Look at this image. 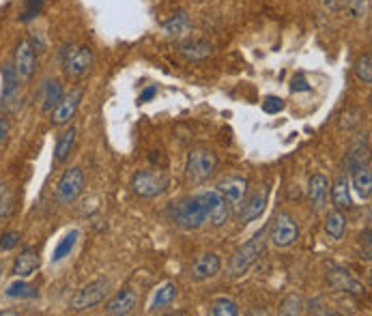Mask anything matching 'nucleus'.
Listing matches in <instances>:
<instances>
[{
  "label": "nucleus",
  "mask_w": 372,
  "mask_h": 316,
  "mask_svg": "<svg viewBox=\"0 0 372 316\" xmlns=\"http://www.w3.org/2000/svg\"><path fill=\"white\" fill-rule=\"evenodd\" d=\"M248 187H250V183L245 176H226L215 185V189L224 196L232 209H241L245 196H248Z\"/></svg>",
  "instance_id": "obj_11"
},
{
  "label": "nucleus",
  "mask_w": 372,
  "mask_h": 316,
  "mask_svg": "<svg viewBox=\"0 0 372 316\" xmlns=\"http://www.w3.org/2000/svg\"><path fill=\"white\" fill-rule=\"evenodd\" d=\"M263 110H265L267 114H278V112L284 110V99L274 97V95L265 97V101H263Z\"/></svg>",
  "instance_id": "obj_37"
},
{
  "label": "nucleus",
  "mask_w": 372,
  "mask_h": 316,
  "mask_svg": "<svg viewBox=\"0 0 372 316\" xmlns=\"http://www.w3.org/2000/svg\"><path fill=\"white\" fill-rule=\"evenodd\" d=\"M37 269H39V252L35 248H24L16 259V263H13L11 274L16 278H28L33 276Z\"/></svg>",
  "instance_id": "obj_18"
},
{
  "label": "nucleus",
  "mask_w": 372,
  "mask_h": 316,
  "mask_svg": "<svg viewBox=\"0 0 372 316\" xmlns=\"http://www.w3.org/2000/svg\"><path fill=\"white\" fill-rule=\"evenodd\" d=\"M170 179L168 174H163L161 170H138L131 179V189L140 198H157L163 192L168 189Z\"/></svg>",
  "instance_id": "obj_5"
},
{
  "label": "nucleus",
  "mask_w": 372,
  "mask_h": 316,
  "mask_svg": "<svg viewBox=\"0 0 372 316\" xmlns=\"http://www.w3.org/2000/svg\"><path fill=\"white\" fill-rule=\"evenodd\" d=\"M362 243H364V250H362V259L366 263H370L372 259V250H370V226H366V231L362 235Z\"/></svg>",
  "instance_id": "obj_40"
},
{
  "label": "nucleus",
  "mask_w": 372,
  "mask_h": 316,
  "mask_svg": "<svg viewBox=\"0 0 372 316\" xmlns=\"http://www.w3.org/2000/svg\"><path fill=\"white\" fill-rule=\"evenodd\" d=\"M7 135H9V120L0 118V146L7 142Z\"/></svg>",
  "instance_id": "obj_43"
},
{
  "label": "nucleus",
  "mask_w": 372,
  "mask_h": 316,
  "mask_svg": "<svg viewBox=\"0 0 372 316\" xmlns=\"http://www.w3.org/2000/svg\"><path fill=\"white\" fill-rule=\"evenodd\" d=\"M267 196H269V189L263 187L258 192H254L250 196V198L243 200V209H241V213H239V222L241 224H250V222H254L258 220L263 213H265V207H267Z\"/></svg>",
  "instance_id": "obj_16"
},
{
  "label": "nucleus",
  "mask_w": 372,
  "mask_h": 316,
  "mask_svg": "<svg viewBox=\"0 0 372 316\" xmlns=\"http://www.w3.org/2000/svg\"><path fill=\"white\" fill-rule=\"evenodd\" d=\"M265 248H267V228H261L250 241H245L243 246H239L232 252L228 267H226L228 276L239 278V276L248 274L250 267L265 254Z\"/></svg>",
  "instance_id": "obj_1"
},
{
  "label": "nucleus",
  "mask_w": 372,
  "mask_h": 316,
  "mask_svg": "<svg viewBox=\"0 0 372 316\" xmlns=\"http://www.w3.org/2000/svg\"><path fill=\"white\" fill-rule=\"evenodd\" d=\"M80 101H82V88H73L71 93L63 95V99L58 101V105L52 110V125L71 123V118L78 112Z\"/></svg>",
  "instance_id": "obj_13"
},
{
  "label": "nucleus",
  "mask_w": 372,
  "mask_h": 316,
  "mask_svg": "<svg viewBox=\"0 0 372 316\" xmlns=\"http://www.w3.org/2000/svg\"><path fill=\"white\" fill-rule=\"evenodd\" d=\"M302 312H304V304L302 299L295 295H291L284 304H282V310H280V314H302Z\"/></svg>",
  "instance_id": "obj_36"
},
{
  "label": "nucleus",
  "mask_w": 372,
  "mask_h": 316,
  "mask_svg": "<svg viewBox=\"0 0 372 316\" xmlns=\"http://www.w3.org/2000/svg\"><path fill=\"white\" fill-rule=\"evenodd\" d=\"M323 3L330 11H345L347 5H349V0H323Z\"/></svg>",
  "instance_id": "obj_41"
},
{
  "label": "nucleus",
  "mask_w": 372,
  "mask_h": 316,
  "mask_svg": "<svg viewBox=\"0 0 372 316\" xmlns=\"http://www.w3.org/2000/svg\"><path fill=\"white\" fill-rule=\"evenodd\" d=\"M136 308V293L131 289H121L108 304H106V314L110 316H125Z\"/></svg>",
  "instance_id": "obj_21"
},
{
  "label": "nucleus",
  "mask_w": 372,
  "mask_h": 316,
  "mask_svg": "<svg viewBox=\"0 0 372 316\" xmlns=\"http://www.w3.org/2000/svg\"><path fill=\"white\" fill-rule=\"evenodd\" d=\"M310 84H308V80L304 78V75H297V78H293V82H291V90L293 93H310Z\"/></svg>",
  "instance_id": "obj_39"
},
{
  "label": "nucleus",
  "mask_w": 372,
  "mask_h": 316,
  "mask_svg": "<svg viewBox=\"0 0 372 316\" xmlns=\"http://www.w3.org/2000/svg\"><path fill=\"white\" fill-rule=\"evenodd\" d=\"M217 170V155L207 146H194L187 153V163H185V176L187 183L191 185H202L207 183L213 172Z\"/></svg>",
  "instance_id": "obj_2"
},
{
  "label": "nucleus",
  "mask_w": 372,
  "mask_h": 316,
  "mask_svg": "<svg viewBox=\"0 0 372 316\" xmlns=\"http://www.w3.org/2000/svg\"><path fill=\"white\" fill-rule=\"evenodd\" d=\"M345 13L353 20H362L368 13V0H349V5L345 9Z\"/></svg>",
  "instance_id": "obj_34"
},
{
  "label": "nucleus",
  "mask_w": 372,
  "mask_h": 316,
  "mask_svg": "<svg viewBox=\"0 0 372 316\" xmlns=\"http://www.w3.org/2000/svg\"><path fill=\"white\" fill-rule=\"evenodd\" d=\"M82 192H84V172L78 166H73V168L65 170L63 176L58 179L54 196L58 205H73L82 196Z\"/></svg>",
  "instance_id": "obj_8"
},
{
  "label": "nucleus",
  "mask_w": 372,
  "mask_h": 316,
  "mask_svg": "<svg viewBox=\"0 0 372 316\" xmlns=\"http://www.w3.org/2000/svg\"><path fill=\"white\" fill-rule=\"evenodd\" d=\"M76 138H78L76 127H67L61 135H58L56 146H54V163H65L69 159L73 146H76Z\"/></svg>",
  "instance_id": "obj_22"
},
{
  "label": "nucleus",
  "mask_w": 372,
  "mask_h": 316,
  "mask_svg": "<svg viewBox=\"0 0 372 316\" xmlns=\"http://www.w3.org/2000/svg\"><path fill=\"white\" fill-rule=\"evenodd\" d=\"M360 120H362V112L360 110H349V112L342 114L338 127L340 129H353L355 125H360Z\"/></svg>",
  "instance_id": "obj_35"
},
{
  "label": "nucleus",
  "mask_w": 372,
  "mask_h": 316,
  "mask_svg": "<svg viewBox=\"0 0 372 316\" xmlns=\"http://www.w3.org/2000/svg\"><path fill=\"white\" fill-rule=\"evenodd\" d=\"M308 196L315 205V211H325L327 198H330V181L325 174H312L308 181Z\"/></svg>",
  "instance_id": "obj_17"
},
{
  "label": "nucleus",
  "mask_w": 372,
  "mask_h": 316,
  "mask_svg": "<svg viewBox=\"0 0 372 316\" xmlns=\"http://www.w3.org/2000/svg\"><path fill=\"white\" fill-rule=\"evenodd\" d=\"M161 33L170 39H181L191 33V20L185 11H176L170 20L161 24Z\"/></svg>",
  "instance_id": "obj_20"
},
{
  "label": "nucleus",
  "mask_w": 372,
  "mask_h": 316,
  "mask_svg": "<svg viewBox=\"0 0 372 316\" xmlns=\"http://www.w3.org/2000/svg\"><path fill=\"white\" fill-rule=\"evenodd\" d=\"M63 84L61 80H46L39 88V101H41V112H52L58 101L63 99Z\"/></svg>",
  "instance_id": "obj_19"
},
{
  "label": "nucleus",
  "mask_w": 372,
  "mask_h": 316,
  "mask_svg": "<svg viewBox=\"0 0 372 316\" xmlns=\"http://www.w3.org/2000/svg\"><path fill=\"white\" fill-rule=\"evenodd\" d=\"M0 276H3V265H0Z\"/></svg>",
  "instance_id": "obj_45"
},
{
  "label": "nucleus",
  "mask_w": 372,
  "mask_h": 316,
  "mask_svg": "<svg viewBox=\"0 0 372 316\" xmlns=\"http://www.w3.org/2000/svg\"><path fill=\"white\" fill-rule=\"evenodd\" d=\"M37 295H39L37 286L24 282L22 278L16 280L13 284H9L7 291H5V297H9V299H35Z\"/></svg>",
  "instance_id": "obj_28"
},
{
  "label": "nucleus",
  "mask_w": 372,
  "mask_h": 316,
  "mask_svg": "<svg viewBox=\"0 0 372 316\" xmlns=\"http://www.w3.org/2000/svg\"><path fill=\"white\" fill-rule=\"evenodd\" d=\"M327 282H330V286L338 293H347V295H355V297L366 295V286L357 278H353V274L345 267H338V265L327 267Z\"/></svg>",
  "instance_id": "obj_10"
},
{
  "label": "nucleus",
  "mask_w": 372,
  "mask_h": 316,
  "mask_svg": "<svg viewBox=\"0 0 372 316\" xmlns=\"http://www.w3.org/2000/svg\"><path fill=\"white\" fill-rule=\"evenodd\" d=\"M347 233V218L342 215V211L338 209H332L327 211L325 215V235L330 237L332 241H340Z\"/></svg>",
  "instance_id": "obj_23"
},
{
  "label": "nucleus",
  "mask_w": 372,
  "mask_h": 316,
  "mask_svg": "<svg viewBox=\"0 0 372 316\" xmlns=\"http://www.w3.org/2000/svg\"><path fill=\"white\" fill-rule=\"evenodd\" d=\"M178 52L189 63H198V60H207L213 54V43L207 39H185L178 43Z\"/></svg>",
  "instance_id": "obj_15"
},
{
  "label": "nucleus",
  "mask_w": 372,
  "mask_h": 316,
  "mask_svg": "<svg viewBox=\"0 0 372 316\" xmlns=\"http://www.w3.org/2000/svg\"><path fill=\"white\" fill-rule=\"evenodd\" d=\"M351 181H353V189L357 192L362 200H370L372 196V172H370V166H364V168L355 170L351 174Z\"/></svg>",
  "instance_id": "obj_25"
},
{
  "label": "nucleus",
  "mask_w": 372,
  "mask_h": 316,
  "mask_svg": "<svg viewBox=\"0 0 372 316\" xmlns=\"http://www.w3.org/2000/svg\"><path fill=\"white\" fill-rule=\"evenodd\" d=\"M13 69L20 75V80H31L37 69V54L35 48L28 39H22L16 48V56H13Z\"/></svg>",
  "instance_id": "obj_12"
},
{
  "label": "nucleus",
  "mask_w": 372,
  "mask_h": 316,
  "mask_svg": "<svg viewBox=\"0 0 372 316\" xmlns=\"http://www.w3.org/2000/svg\"><path fill=\"white\" fill-rule=\"evenodd\" d=\"M202 207H204V213H207V222H211V226L220 228V226H224L230 222V215H232V207L228 205V200L222 196L215 187L213 189H204L200 194H196Z\"/></svg>",
  "instance_id": "obj_7"
},
{
  "label": "nucleus",
  "mask_w": 372,
  "mask_h": 316,
  "mask_svg": "<svg viewBox=\"0 0 372 316\" xmlns=\"http://www.w3.org/2000/svg\"><path fill=\"white\" fill-rule=\"evenodd\" d=\"M174 299H176V286L174 282H166L163 286H159L153 301H151V312H157V310H163V308H168L174 304Z\"/></svg>",
  "instance_id": "obj_27"
},
{
  "label": "nucleus",
  "mask_w": 372,
  "mask_h": 316,
  "mask_svg": "<svg viewBox=\"0 0 372 316\" xmlns=\"http://www.w3.org/2000/svg\"><path fill=\"white\" fill-rule=\"evenodd\" d=\"M43 7H46V0H26L24 3V9L20 13V22L28 24V22H33L35 18H39Z\"/></svg>",
  "instance_id": "obj_33"
},
{
  "label": "nucleus",
  "mask_w": 372,
  "mask_h": 316,
  "mask_svg": "<svg viewBox=\"0 0 372 316\" xmlns=\"http://www.w3.org/2000/svg\"><path fill=\"white\" fill-rule=\"evenodd\" d=\"M20 90V75L13 69V65L3 67V99H11Z\"/></svg>",
  "instance_id": "obj_30"
},
{
  "label": "nucleus",
  "mask_w": 372,
  "mask_h": 316,
  "mask_svg": "<svg viewBox=\"0 0 372 316\" xmlns=\"http://www.w3.org/2000/svg\"><path fill=\"white\" fill-rule=\"evenodd\" d=\"M108 291H110V280H106V278L82 286V289L71 297V310L84 312V310H91V308L99 306L101 301L106 299Z\"/></svg>",
  "instance_id": "obj_9"
},
{
  "label": "nucleus",
  "mask_w": 372,
  "mask_h": 316,
  "mask_svg": "<svg viewBox=\"0 0 372 316\" xmlns=\"http://www.w3.org/2000/svg\"><path fill=\"white\" fill-rule=\"evenodd\" d=\"M3 194H5V183L0 181V196H3Z\"/></svg>",
  "instance_id": "obj_44"
},
{
  "label": "nucleus",
  "mask_w": 372,
  "mask_h": 316,
  "mask_svg": "<svg viewBox=\"0 0 372 316\" xmlns=\"http://www.w3.org/2000/svg\"><path fill=\"white\" fill-rule=\"evenodd\" d=\"M209 314H213V316H237V314H239V306H237L235 301L228 299V297H220L211 304Z\"/></svg>",
  "instance_id": "obj_31"
},
{
  "label": "nucleus",
  "mask_w": 372,
  "mask_h": 316,
  "mask_svg": "<svg viewBox=\"0 0 372 316\" xmlns=\"http://www.w3.org/2000/svg\"><path fill=\"white\" fill-rule=\"evenodd\" d=\"M220 269H222L220 256L213 254V252H207V254L200 256V259L194 265L189 267V280L204 282V280H209V278H215L220 274Z\"/></svg>",
  "instance_id": "obj_14"
},
{
  "label": "nucleus",
  "mask_w": 372,
  "mask_h": 316,
  "mask_svg": "<svg viewBox=\"0 0 372 316\" xmlns=\"http://www.w3.org/2000/svg\"><path fill=\"white\" fill-rule=\"evenodd\" d=\"M78 237H80L78 231H71L61 241H58V246L54 248V254H52V263H61L63 259H67V256L73 252V248H76Z\"/></svg>",
  "instance_id": "obj_29"
},
{
  "label": "nucleus",
  "mask_w": 372,
  "mask_h": 316,
  "mask_svg": "<svg viewBox=\"0 0 372 316\" xmlns=\"http://www.w3.org/2000/svg\"><path fill=\"white\" fill-rule=\"evenodd\" d=\"M349 179L342 174L336 179V183L332 187V200H334V207L338 211H347L353 207V200H351V189H349Z\"/></svg>",
  "instance_id": "obj_24"
},
{
  "label": "nucleus",
  "mask_w": 372,
  "mask_h": 316,
  "mask_svg": "<svg viewBox=\"0 0 372 316\" xmlns=\"http://www.w3.org/2000/svg\"><path fill=\"white\" fill-rule=\"evenodd\" d=\"M267 239L271 241V246L276 248H291L297 239H300V226L297 222L287 213V211H280L271 224L267 226Z\"/></svg>",
  "instance_id": "obj_6"
},
{
  "label": "nucleus",
  "mask_w": 372,
  "mask_h": 316,
  "mask_svg": "<svg viewBox=\"0 0 372 316\" xmlns=\"http://www.w3.org/2000/svg\"><path fill=\"white\" fill-rule=\"evenodd\" d=\"M61 63L67 78L78 80L93 67V50L88 45H65L61 50Z\"/></svg>",
  "instance_id": "obj_4"
},
{
  "label": "nucleus",
  "mask_w": 372,
  "mask_h": 316,
  "mask_svg": "<svg viewBox=\"0 0 372 316\" xmlns=\"http://www.w3.org/2000/svg\"><path fill=\"white\" fill-rule=\"evenodd\" d=\"M18 243H20V233H16V231L3 233V237H0V250L3 252H11Z\"/></svg>",
  "instance_id": "obj_38"
},
{
  "label": "nucleus",
  "mask_w": 372,
  "mask_h": 316,
  "mask_svg": "<svg viewBox=\"0 0 372 316\" xmlns=\"http://www.w3.org/2000/svg\"><path fill=\"white\" fill-rule=\"evenodd\" d=\"M364 166H370V153H368V144L364 142H357L351 153L347 155V172L353 174L355 170L364 168Z\"/></svg>",
  "instance_id": "obj_26"
},
{
  "label": "nucleus",
  "mask_w": 372,
  "mask_h": 316,
  "mask_svg": "<svg viewBox=\"0 0 372 316\" xmlns=\"http://www.w3.org/2000/svg\"><path fill=\"white\" fill-rule=\"evenodd\" d=\"M170 218L178 228H183V231H198L200 226L207 222L204 207H202L198 196H187V198L172 202Z\"/></svg>",
  "instance_id": "obj_3"
},
{
  "label": "nucleus",
  "mask_w": 372,
  "mask_h": 316,
  "mask_svg": "<svg viewBox=\"0 0 372 316\" xmlns=\"http://www.w3.org/2000/svg\"><path fill=\"white\" fill-rule=\"evenodd\" d=\"M155 93H157V88L155 86H146L144 90H142V93H140V103H146V101H151L153 97H155Z\"/></svg>",
  "instance_id": "obj_42"
},
{
  "label": "nucleus",
  "mask_w": 372,
  "mask_h": 316,
  "mask_svg": "<svg viewBox=\"0 0 372 316\" xmlns=\"http://www.w3.org/2000/svg\"><path fill=\"white\" fill-rule=\"evenodd\" d=\"M355 75L357 80L364 82V84H372V56L370 54H364L360 60L355 63Z\"/></svg>",
  "instance_id": "obj_32"
}]
</instances>
